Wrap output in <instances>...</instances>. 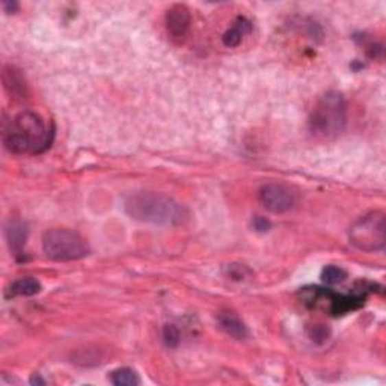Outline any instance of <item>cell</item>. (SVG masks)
<instances>
[{
    "label": "cell",
    "instance_id": "1",
    "mask_svg": "<svg viewBox=\"0 0 386 386\" xmlns=\"http://www.w3.org/2000/svg\"><path fill=\"white\" fill-rule=\"evenodd\" d=\"M55 128L35 112H21L3 130V144L14 154H40L49 148Z\"/></svg>",
    "mask_w": 386,
    "mask_h": 386
},
{
    "label": "cell",
    "instance_id": "2",
    "mask_svg": "<svg viewBox=\"0 0 386 386\" xmlns=\"http://www.w3.org/2000/svg\"><path fill=\"white\" fill-rule=\"evenodd\" d=\"M124 210L133 220L163 227L180 225L189 216L186 207L156 192L133 193L126 199Z\"/></svg>",
    "mask_w": 386,
    "mask_h": 386
},
{
    "label": "cell",
    "instance_id": "3",
    "mask_svg": "<svg viewBox=\"0 0 386 386\" xmlns=\"http://www.w3.org/2000/svg\"><path fill=\"white\" fill-rule=\"evenodd\" d=\"M347 124V104L341 92L329 91L313 107L308 127L317 139H335Z\"/></svg>",
    "mask_w": 386,
    "mask_h": 386
},
{
    "label": "cell",
    "instance_id": "4",
    "mask_svg": "<svg viewBox=\"0 0 386 386\" xmlns=\"http://www.w3.org/2000/svg\"><path fill=\"white\" fill-rule=\"evenodd\" d=\"M43 251L52 261L69 262L87 257L89 246L76 231L53 228L45 231L43 236Z\"/></svg>",
    "mask_w": 386,
    "mask_h": 386
},
{
    "label": "cell",
    "instance_id": "5",
    "mask_svg": "<svg viewBox=\"0 0 386 386\" xmlns=\"http://www.w3.org/2000/svg\"><path fill=\"white\" fill-rule=\"evenodd\" d=\"M350 243L364 252H377L385 248V213L370 212L353 223L349 229Z\"/></svg>",
    "mask_w": 386,
    "mask_h": 386
},
{
    "label": "cell",
    "instance_id": "6",
    "mask_svg": "<svg viewBox=\"0 0 386 386\" xmlns=\"http://www.w3.org/2000/svg\"><path fill=\"white\" fill-rule=\"evenodd\" d=\"M261 205L270 213L282 214L295 208L297 203L296 192L281 183H267L258 192Z\"/></svg>",
    "mask_w": 386,
    "mask_h": 386
},
{
    "label": "cell",
    "instance_id": "7",
    "mask_svg": "<svg viewBox=\"0 0 386 386\" xmlns=\"http://www.w3.org/2000/svg\"><path fill=\"white\" fill-rule=\"evenodd\" d=\"M190 27V11L184 5H174L166 12V30L174 41H183Z\"/></svg>",
    "mask_w": 386,
    "mask_h": 386
},
{
    "label": "cell",
    "instance_id": "8",
    "mask_svg": "<svg viewBox=\"0 0 386 386\" xmlns=\"http://www.w3.org/2000/svg\"><path fill=\"white\" fill-rule=\"evenodd\" d=\"M218 323L219 328L234 339H246L249 335L246 324L238 319L234 313H220L218 317Z\"/></svg>",
    "mask_w": 386,
    "mask_h": 386
},
{
    "label": "cell",
    "instance_id": "9",
    "mask_svg": "<svg viewBox=\"0 0 386 386\" xmlns=\"http://www.w3.org/2000/svg\"><path fill=\"white\" fill-rule=\"evenodd\" d=\"M251 29H252V26L248 19L238 17L234 21V25L231 26L225 34H223V36H222L223 44H225L227 47H237V45L243 41L245 35H248L251 32Z\"/></svg>",
    "mask_w": 386,
    "mask_h": 386
},
{
    "label": "cell",
    "instance_id": "10",
    "mask_svg": "<svg viewBox=\"0 0 386 386\" xmlns=\"http://www.w3.org/2000/svg\"><path fill=\"white\" fill-rule=\"evenodd\" d=\"M40 291H41L40 281H36L32 276H26L12 282L10 290H8V297H15V296L29 297L38 295Z\"/></svg>",
    "mask_w": 386,
    "mask_h": 386
},
{
    "label": "cell",
    "instance_id": "11",
    "mask_svg": "<svg viewBox=\"0 0 386 386\" xmlns=\"http://www.w3.org/2000/svg\"><path fill=\"white\" fill-rule=\"evenodd\" d=\"M8 240L11 243L14 251H20L26 242V228L20 222H11V227L8 228Z\"/></svg>",
    "mask_w": 386,
    "mask_h": 386
},
{
    "label": "cell",
    "instance_id": "12",
    "mask_svg": "<svg viewBox=\"0 0 386 386\" xmlns=\"http://www.w3.org/2000/svg\"><path fill=\"white\" fill-rule=\"evenodd\" d=\"M111 381L117 386H136L139 385V377L131 368H118L112 373Z\"/></svg>",
    "mask_w": 386,
    "mask_h": 386
},
{
    "label": "cell",
    "instance_id": "13",
    "mask_svg": "<svg viewBox=\"0 0 386 386\" xmlns=\"http://www.w3.org/2000/svg\"><path fill=\"white\" fill-rule=\"evenodd\" d=\"M347 272L339 266H328L323 269L321 272V281L328 285H337L345 281Z\"/></svg>",
    "mask_w": 386,
    "mask_h": 386
},
{
    "label": "cell",
    "instance_id": "14",
    "mask_svg": "<svg viewBox=\"0 0 386 386\" xmlns=\"http://www.w3.org/2000/svg\"><path fill=\"white\" fill-rule=\"evenodd\" d=\"M163 338H165V343L168 347H177L180 343V330L179 328L175 326V324H166L165 329H163Z\"/></svg>",
    "mask_w": 386,
    "mask_h": 386
},
{
    "label": "cell",
    "instance_id": "15",
    "mask_svg": "<svg viewBox=\"0 0 386 386\" xmlns=\"http://www.w3.org/2000/svg\"><path fill=\"white\" fill-rule=\"evenodd\" d=\"M253 228H256L257 231H261V233H264V231H269L270 228V222L264 218H256L253 219Z\"/></svg>",
    "mask_w": 386,
    "mask_h": 386
}]
</instances>
